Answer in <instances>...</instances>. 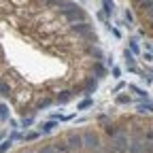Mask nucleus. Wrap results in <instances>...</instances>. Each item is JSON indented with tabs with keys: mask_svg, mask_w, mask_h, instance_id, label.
Here are the masks:
<instances>
[{
	"mask_svg": "<svg viewBox=\"0 0 153 153\" xmlns=\"http://www.w3.org/2000/svg\"><path fill=\"white\" fill-rule=\"evenodd\" d=\"M128 132L119 130L117 134L113 136V147L108 149V153H128Z\"/></svg>",
	"mask_w": 153,
	"mask_h": 153,
	"instance_id": "nucleus-1",
	"label": "nucleus"
},
{
	"mask_svg": "<svg viewBox=\"0 0 153 153\" xmlns=\"http://www.w3.org/2000/svg\"><path fill=\"white\" fill-rule=\"evenodd\" d=\"M81 138H83V149H87L91 153L100 151V138H98V134H96L94 130H87L85 134H81Z\"/></svg>",
	"mask_w": 153,
	"mask_h": 153,
	"instance_id": "nucleus-2",
	"label": "nucleus"
},
{
	"mask_svg": "<svg viewBox=\"0 0 153 153\" xmlns=\"http://www.w3.org/2000/svg\"><path fill=\"white\" fill-rule=\"evenodd\" d=\"M66 145H68L70 151H76V153H79V151L83 149V138H81V134H79V132H68V134H66Z\"/></svg>",
	"mask_w": 153,
	"mask_h": 153,
	"instance_id": "nucleus-3",
	"label": "nucleus"
},
{
	"mask_svg": "<svg viewBox=\"0 0 153 153\" xmlns=\"http://www.w3.org/2000/svg\"><path fill=\"white\" fill-rule=\"evenodd\" d=\"M128 153H143V134L140 132L132 134V140L128 143Z\"/></svg>",
	"mask_w": 153,
	"mask_h": 153,
	"instance_id": "nucleus-4",
	"label": "nucleus"
},
{
	"mask_svg": "<svg viewBox=\"0 0 153 153\" xmlns=\"http://www.w3.org/2000/svg\"><path fill=\"white\" fill-rule=\"evenodd\" d=\"M72 32H74V34H79V36H89V38L94 36V34H91V26H89L87 22L74 24V26H72Z\"/></svg>",
	"mask_w": 153,
	"mask_h": 153,
	"instance_id": "nucleus-5",
	"label": "nucleus"
},
{
	"mask_svg": "<svg viewBox=\"0 0 153 153\" xmlns=\"http://www.w3.org/2000/svg\"><path fill=\"white\" fill-rule=\"evenodd\" d=\"M64 17L68 19V22H85V15H83V11L76 7V9H68V11H64Z\"/></svg>",
	"mask_w": 153,
	"mask_h": 153,
	"instance_id": "nucleus-6",
	"label": "nucleus"
},
{
	"mask_svg": "<svg viewBox=\"0 0 153 153\" xmlns=\"http://www.w3.org/2000/svg\"><path fill=\"white\" fill-rule=\"evenodd\" d=\"M138 9H143L147 13H153V0H138Z\"/></svg>",
	"mask_w": 153,
	"mask_h": 153,
	"instance_id": "nucleus-7",
	"label": "nucleus"
},
{
	"mask_svg": "<svg viewBox=\"0 0 153 153\" xmlns=\"http://www.w3.org/2000/svg\"><path fill=\"white\" fill-rule=\"evenodd\" d=\"M53 147H55V151H57V153H70V149H68L66 140H60V143H53Z\"/></svg>",
	"mask_w": 153,
	"mask_h": 153,
	"instance_id": "nucleus-8",
	"label": "nucleus"
},
{
	"mask_svg": "<svg viewBox=\"0 0 153 153\" xmlns=\"http://www.w3.org/2000/svg\"><path fill=\"white\" fill-rule=\"evenodd\" d=\"M102 7H104V13H106V15H113V11H115L113 0H102Z\"/></svg>",
	"mask_w": 153,
	"mask_h": 153,
	"instance_id": "nucleus-9",
	"label": "nucleus"
},
{
	"mask_svg": "<svg viewBox=\"0 0 153 153\" xmlns=\"http://www.w3.org/2000/svg\"><path fill=\"white\" fill-rule=\"evenodd\" d=\"M136 108H138L140 113H153V104H151V102H140Z\"/></svg>",
	"mask_w": 153,
	"mask_h": 153,
	"instance_id": "nucleus-10",
	"label": "nucleus"
},
{
	"mask_svg": "<svg viewBox=\"0 0 153 153\" xmlns=\"http://www.w3.org/2000/svg\"><path fill=\"white\" fill-rule=\"evenodd\" d=\"M11 145H13V138H7V140H2V143H0V153H7V151L11 149Z\"/></svg>",
	"mask_w": 153,
	"mask_h": 153,
	"instance_id": "nucleus-11",
	"label": "nucleus"
},
{
	"mask_svg": "<svg viewBox=\"0 0 153 153\" xmlns=\"http://www.w3.org/2000/svg\"><path fill=\"white\" fill-rule=\"evenodd\" d=\"M53 128H55V121H47V123H43V126H41V132H43V134H49Z\"/></svg>",
	"mask_w": 153,
	"mask_h": 153,
	"instance_id": "nucleus-12",
	"label": "nucleus"
},
{
	"mask_svg": "<svg viewBox=\"0 0 153 153\" xmlns=\"http://www.w3.org/2000/svg\"><path fill=\"white\" fill-rule=\"evenodd\" d=\"M70 100V91H62L60 96H57V102H60V104H66Z\"/></svg>",
	"mask_w": 153,
	"mask_h": 153,
	"instance_id": "nucleus-13",
	"label": "nucleus"
},
{
	"mask_svg": "<svg viewBox=\"0 0 153 153\" xmlns=\"http://www.w3.org/2000/svg\"><path fill=\"white\" fill-rule=\"evenodd\" d=\"M115 102H117V104H128V102H130V96H126V94H119L117 98H115Z\"/></svg>",
	"mask_w": 153,
	"mask_h": 153,
	"instance_id": "nucleus-14",
	"label": "nucleus"
},
{
	"mask_svg": "<svg viewBox=\"0 0 153 153\" xmlns=\"http://www.w3.org/2000/svg\"><path fill=\"white\" fill-rule=\"evenodd\" d=\"M4 119H9V108L4 104H0V121H4Z\"/></svg>",
	"mask_w": 153,
	"mask_h": 153,
	"instance_id": "nucleus-15",
	"label": "nucleus"
},
{
	"mask_svg": "<svg viewBox=\"0 0 153 153\" xmlns=\"http://www.w3.org/2000/svg\"><path fill=\"white\" fill-rule=\"evenodd\" d=\"M38 153H57V151H55V147H53V145H45V147L38 149Z\"/></svg>",
	"mask_w": 153,
	"mask_h": 153,
	"instance_id": "nucleus-16",
	"label": "nucleus"
},
{
	"mask_svg": "<svg viewBox=\"0 0 153 153\" xmlns=\"http://www.w3.org/2000/svg\"><path fill=\"white\" fill-rule=\"evenodd\" d=\"M123 57H126V64H128L130 68H134V57H132V53H130V51H126V53H123Z\"/></svg>",
	"mask_w": 153,
	"mask_h": 153,
	"instance_id": "nucleus-17",
	"label": "nucleus"
},
{
	"mask_svg": "<svg viewBox=\"0 0 153 153\" xmlns=\"http://www.w3.org/2000/svg\"><path fill=\"white\" fill-rule=\"evenodd\" d=\"M49 104H51V100H49V98H45V100H41V102L36 104V108H47Z\"/></svg>",
	"mask_w": 153,
	"mask_h": 153,
	"instance_id": "nucleus-18",
	"label": "nucleus"
},
{
	"mask_svg": "<svg viewBox=\"0 0 153 153\" xmlns=\"http://www.w3.org/2000/svg\"><path fill=\"white\" fill-rule=\"evenodd\" d=\"M0 94H2V96H9V85L2 83V81H0Z\"/></svg>",
	"mask_w": 153,
	"mask_h": 153,
	"instance_id": "nucleus-19",
	"label": "nucleus"
},
{
	"mask_svg": "<svg viewBox=\"0 0 153 153\" xmlns=\"http://www.w3.org/2000/svg\"><path fill=\"white\" fill-rule=\"evenodd\" d=\"M91 104H94V102H91V100H89V98H87V100H83V102H81V104H79V108H89V106H91Z\"/></svg>",
	"mask_w": 153,
	"mask_h": 153,
	"instance_id": "nucleus-20",
	"label": "nucleus"
},
{
	"mask_svg": "<svg viewBox=\"0 0 153 153\" xmlns=\"http://www.w3.org/2000/svg\"><path fill=\"white\" fill-rule=\"evenodd\" d=\"M45 2H47V4H57V7H60V4L66 2V0H45Z\"/></svg>",
	"mask_w": 153,
	"mask_h": 153,
	"instance_id": "nucleus-21",
	"label": "nucleus"
},
{
	"mask_svg": "<svg viewBox=\"0 0 153 153\" xmlns=\"http://www.w3.org/2000/svg\"><path fill=\"white\" fill-rule=\"evenodd\" d=\"M134 91H136L138 96H140V98H147V91H143V89H138V87H132Z\"/></svg>",
	"mask_w": 153,
	"mask_h": 153,
	"instance_id": "nucleus-22",
	"label": "nucleus"
},
{
	"mask_svg": "<svg viewBox=\"0 0 153 153\" xmlns=\"http://www.w3.org/2000/svg\"><path fill=\"white\" fill-rule=\"evenodd\" d=\"M106 134H108V136H115V134H117V130H115L113 126H108V128H106Z\"/></svg>",
	"mask_w": 153,
	"mask_h": 153,
	"instance_id": "nucleus-23",
	"label": "nucleus"
},
{
	"mask_svg": "<svg viewBox=\"0 0 153 153\" xmlns=\"http://www.w3.org/2000/svg\"><path fill=\"white\" fill-rule=\"evenodd\" d=\"M130 47H132V51H134V53H138V49H140V47H138V43H136V41H132V45H130Z\"/></svg>",
	"mask_w": 153,
	"mask_h": 153,
	"instance_id": "nucleus-24",
	"label": "nucleus"
},
{
	"mask_svg": "<svg viewBox=\"0 0 153 153\" xmlns=\"http://www.w3.org/2000/svg\"><path fill=\"white\" fill-rule=\"evenodd\" d=\"M34 138H38V134H36V132H30L28 136H26V140H34Z\"/></svg>",
	"mask_w": 153,
	"mask_h": 153,
	"instance_id": "nucleus-25",
	"label": "nucleus"
},
{
	"mask_svg": "<svg viewBox=\"0 0 153 153\" xmlns=\"http://www.w3.org/2000/svg\"><path fill=\"white\" fill-rule=\"evenodd\" d=\"M126 19H128V22H134V17H132V13H130V11H126Z\"/></svg>",
	"mask_w": 153,
	"mask_h": 153,
	"instance_id": "nucleus-26",
	"label": "nucleus"
},
{
	"mask_svg": "<svg viewBox=\"0 0 153 153\" xmlns=\"http://www.w3.org/2000/svg\"><path fill=\"white\" fill-rule=\"evenodd\" d=\"M22 153H34V151H22Z\"/></svg>",
	"mask_w": 153,
	"mask_h": 153,
	"instance_id": "nucleus-27",
	"label": "nucleus"
}]
</instances>
